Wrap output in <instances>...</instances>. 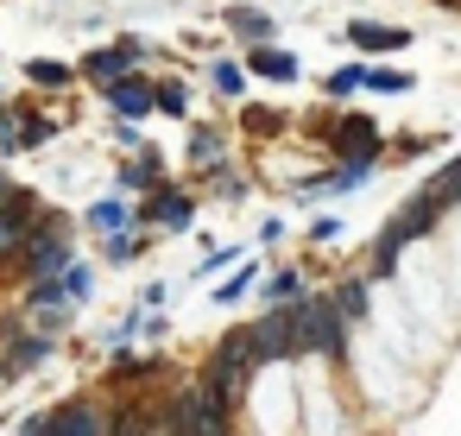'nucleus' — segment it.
I'll return each mask as SVG.
<instances>
[{
    "mask_svg": "<svg viewBox=\"0 0 461 436\" xmlns=\"http://www.w3.org/2000/svg\"><path fill=\"white\" fill-rule=\"evenodd\" d=\"M291 335H297V354H348V335H341V316H335V304L329 297H303V304H291Z\"/></svg>",
    "mask_w": 461,
    "mask_h": 436,
    "instance_id": "1",
    "label": "nucleus"
},
{
    "mask_svg": "<svg viewBox=\"0 0 461 436\" xmlns=\"http://www.w3.org/2000/svg\"><path fill=\"white\" fill-rule=\"evenodd\" d=\"M64 266H70V234H64L58 222H39V228H32V241L20 247L14 272H20V278H32V285H45V278H58Z\"/></svg>",
    "mask_w": 461,
    "mask_h": 436,
    "instance_id": "2",
    "label": "nucleus"
},
{
    "mask_svg": "<svg viewBox=\"0 0 461 436\" xmlns=\"http://www.w3.org/2000/svg\"><path fill=\"white\" fill-rule=\"evenodd\" d=\"M32 228H39V196L32 190H14V203L0 209V278H14V259L32 241Z\"/></svg>",
    "mask_w": 461,
    "mask_h": 436,
    "instance_id": "3",
    "label": "nucleus"
},
{
    "mask_svg": "<svg viewBox=\"0 0 461 436\" xmlns=\"http://www.w3.org/2000/svg\"><path fill=\"white\" fill-rule=\"evenodd\" d=\"M45 436H108V411L95 398H70L45 417Z\"/></svg>",
    "mask_w": 461,
    "mask_h": 436,
    "instance_id": "4",
    "label": "nucleus"
},
{
    "mask_svg": "<svg viewBox=\"0 0 461 436\" xmlns=\"http://www.w3.org/2000/svg\"><path fill=\"white\" fill-rule=\"evenodd\" d=\"M253 348L259 360H297V335H291V310H266L253 322Z\"/></svg>",
    "mask_w": 461,
    "mask_h": 436,
    "instance_id": "5",
    "label": "nucleus"
},
{
    "mask_svg": "<svg viewBox=\"0 0 461 436\" xmlns=\"http://www.w3.org/2000/svg\"><path fill=\"white\" fill-rule=\"evenodd\" d=\"M329 152H341V159H379V127L360 121V114H348V121L329 127Z\"/></svg>",
    "mask_w": 461,
    "mask_h": 436,
    "instance_id": "6",
    "label": "nucleus"
},
{
    "mask_svg": "<svg viewBox=\"0 0 461 436\" xmlns=\"http://www.w3.org/2000/svg\"><path fill=\"white\" fill-rule=\"evenodd\" d=\"M190 215H196V203L184 196V190H158L146 209H140V222H152V228H165V234H177V228H190Z\"/></svg>",
    "mask_w": 461,
    "mask_h": 436,
    "instance_id": "7",
    "label": "nucleus"
},
{
    "mask_svg": "<svg viewBox=\"0 0 461 436\" xmlns=\"http://www.w3.org/2000/svg\"><path fill=\"white\" fill-rule=\"evenodd\" d=\"M133 64H140V45H133V39H121V45H102V51H89V64H83V70H89L95 83H121Z\"/></svg>",
    "mask_w": 461,
    "mask_h": 436,
    "instance_id": "8",
    "label": "nucleus"
},
{
    "mask_svg": "<svg viewBox=\"0 0 461 436\" xmlns=\"http://www.w3.org/2000/svg\"><path fill=\"white\" fill-rule=\"evenodd\" d=\"M108 102H114V114H121V121H140V114H152V83L121 77V83H108Z\"/></svg>",
    "mask_w": 461,
    "mask_h": 436,
    "instance_id": "9",
    "label": "nucleus"
},
{
    "mask_svg": "<svg viewBox=\"0 0 461 436\" xmlns=\"http://www.w3.org/2000/svg\"><path fill=\"white\" fill-rule=\"evenodd\" d=\"M196 411H203V392H196V386L177 392V398L158 411V436H190V430H196Z\"/></svg>",
    "mask_w": 461,
    "mask_h": 436,
    "instance_id": "10",
    "label": "nucleus"
},
{
    "mask_svg": "<svg viewBox=\"0 0 461 436\" xmlns=\"http://www.w3.org/2000/svg\"><path fill=\"white\" fill-rule=\"evenodd\" d=\"M348 39H354L360 51H404V45H411V32H404V26H373V20H354V26H348Z\"/></svg>",
    "mask_w": 461,
    "mask_h": 436,
    "instance_id": "11",
    "label": "nucleus"
},
{
    "mask_svg": "<svg viewBox=\"0 0 461 436\" xmlns=\"http://www.w3.org/2000/svg\"><path fill=\"white\" fill-rule=\"evenodd\" d=\"M247 70L266 77V83H297V58H291V51H272V45L247 51Z\"/></svg>",
    "mask_w": 461,
    "mask_h": 436,
    "instance_id": "12",
    "label": "nucleus"
},
{
    "mask_svg": "<svg viewBox=\"0 0 461 436\" xmlns=\"http://www.w3.org/2000/svg\"><path fill=\"white\" fill-rule=\"evenodd\" d=\"M45 354H51V335H14V348L0 354V367H7V373H32Z\"/></svg>",
    "mask_w": 461,
    "mask_h": 436,
    "instance_id": "13",
    "label": "nucleus"
},
{
    "mask_svg": "<svg viewBox=\"0 0 461 436\" xmlns=\"http://www.w3.org/2000/svg\"><path fill=\"white\" fill-rule=\"evenodd\" d=\"M108 436H158V411L152 404H121L108 417Z\"/></svg>",
    "mask_w": 461,
    "mask_h": 436,
    "instance_id": "14",
    "label": "nucleus"
},
{
    "mask_svg": "<svg viewBox=\"0 0 461 436\" xmlns=\"http://www.w3.org/2000/svg\"><path fill=\"white\" fill-rule=\"evenodd\" d=\"M404 241H411V228H404V222H385V234L373 241V278H385V272L398 266V253H404Z\"/></svg>",
    "mask_w": 461,
    "mask_h": 436,
    "instance_id": "15",
    "label": "nucleus"
},
{
    "mask_svg": "<svg viewBox=\"0 0 461 436\" xmlns=\"http://www.w3.org/2000/svg\"><path fill=\"white\" fill-rule=\"evenodd\" d=\"M436 209H448V203H461V159H448L436 177H429V190H423Z\"/></svg>",
    "mask_w": 461,
    "mask_h": 436,
    "instance_id": "16",
    "label": "nucleus"
},
{
    "mask_svg": "<svg viewBox=\"0 0 461 436\" xmlns=\"http://www.w3.org/2000/svg\"><path fill=\"white\" fill-rule=\"evenodd\" d=\"M329 304H335V316H341V322H360V316H366V278H348Z\"/></svg>",
    "mask_w": 461,
    "mask_h": 436,
    "instance_id": "17",
    "label": "nucleus"
},
{
    "mask_svg": "<svg viewBox=\"0 0 461 436\" xmlns=\"http://www.w3.org/2000/svg\"><path fill=\"white\" fill-rule=\"evenodd\" d=\"M228 26H234V32H247V39H259V45L272 39V20H266V14H253V7H228Z\"/></svg>",
    "mask_w": 461,
    "mask_h": 436,
    "instance_id": "18",
    "label": "nucleus"
},
{
    "mask_svg": "<svg viewBox=\"0 0 461 436\" xmlns=\"http://www.w3.org/2000/svg\"><path fill=\"white\" fill-rule=\"evenodd\" d=\"M26 77H32L39 89H70V64H58V58H39V64H26Z\"/></svg>",
    "mask_w": 461,
    "mask_h": 436,
    "instance_id": "19",
    "label": "nucleus"
},
{
    "mask_svg": "<svg viewBox=\"0 0 461 436\" xmlns=\"http://www.w3.org/2000/svg\"><path fill=\"white\" fill-rule=\"evenodd\" d=\"M190 159L209 171V165H221V133H209V127H196L190 133Z\"/></svg>",
    "mask_w": 461,
    "mask_h": 436,
    "instance_id": "20",
    "label": "nucleus"
},
{
    "mask_svg": "<svg viewBox=\"0 0 461 436\" xmlns=\"http://www.w3.org/2000/svg\"><path fill=\"white\" fill-rule=\"evenodd\" d=\"M89 222H95V228H108V234H114V228H127V222H133V209H127V203H121V196H108V203H95V215H89Z\"/></svg>",
    "mask_w": 461,
    "mask_h": 436,
    "instance_id": "21",
    "label": "nucleus"
},
{
    "mask_svg": "<svg viewBox=\"0 0 461 436\" xmlns=\"http://www.w3.org/2000/svg\"><path fill=\"white\" fill-rule=\"evenodd\" d=\"M360 89H379V95H404L411 89V77L404 70H366V83Z\"/></svg>",
    "mask_w": 461,
    "mask_h": 436,
    "instance_id": "22",
    "label": "nucleus"
},
{
    "mask_svg": "<svg viewBox=\"0 0 461 436\" xmlns=\"http://www.w3.org/2000/svg\"><path fill=\"white\" fill-rule=\"evenodd\" d=\"M152 108H165V114H184V108H190L184 83H152Z\"/></svg>",
    "mask_w": 461,
    "mask_h": 436,
    "instance_id": "23",
    "label": "nucleus"
},
{
    "mask_svg": "<svg viewBox=\"0 0 461 436\" xmlns=\"http://www.w3.org/2000/svg\"><path fill=\"white\" fill-rule=\"evenodd\" d=\"M20 121H26L20 108H0V159H7V152L20 146Z\"/></svg>",
    "mask_w": 461,
    "mask_h": 436,
    "instance_id": "24",
    "label": "nucleus"
},
{
    "mask_svg": "<svg viewBox=\"0 0 461 436\" xmlns=\"http://www.w3.org/2000/svg\"><path fill=\"white\" fill-rule=\"evenodd\" d=\"M190 436H228V411H209V404H203V411H196V430H190Z\"/></svg>",
    "mask_w": 461,
    "mask_h": 436,
    "instance_id": "25",
    "label": "nucleus"
},
{
    "mask_svg": "<svg viewBox=\"0 0 461 436\" xmlns=\"http://www.w3.org/2000/svg\"><path fill=\"white\" fill-rule=\"evenodd\" d=\"M360 83H366V70H354V64H348V70H335V77H329V95H354Z\"/></svg>",
    "mask_w": 461,
    "mask_h": 436,
    "instance_id": "26",
    "label": "nucleus"
},
{
    "mask_svg": "<svg viewBox=\"0 0 461 436\" xmlns=\"http://www.w3.org/2000/svg\"><path fill=\"white\" fill-rule=\"evenodd\" d=\"M45 140H51V121L26 114V121H20V146H45Z\"/></svg>",
    "mask_w": 461,
    "mask_h": 436,
    "instance_id": "27",
    "label": "nucleus"
},
{
    "mask_svg": "<svg viewBox=\"0 0 461 436\" xmlns=\"http://www.w3.org/2000/svg\"><path fill=\"white\" fill-rule=\"evenodd\" d=\"M158 177V159H133L127 171H121V184H152Z\"/></svg>",
    "mask_w": 461,
    "mask_h": 436,
    "instance_id": "28",
    "label": "nucleus"
},
{
    "mask_svg": "<svg viewBox=\"0 0 461 436\" xmlns=\"http://www.w3.org/2000/svg\"><path fill=\"white\" fill-rule=\"evenodd\" d=\"M108 259H114V266H127V259H140V241H133V234H121V241H108Z\"/></svg>",
    "mask_w": 461,
    "mask_h": 436,
    "instance_id": "29",
    "label": "nucleus"
},
{
    "mask_svg": "<svg viewBox=\"0 0 461 436\" xmlns=\"http://www.w3.org/2000/svg\"><path fill=\"white\" fill-rule=\"evenodd\" d=\"M215 89H221V95H240V70L221 64V70H215Z\"/></svg>",
    "mask_w": 461,
    "mask_h": 436,
    "instance_id": "30",
    "label": "nucleus"
},
{
    "mask_svg": "<svg viewBox=\"0 0 461 436\" xmlns=\"http://www.w3.org/2000/svg\"><path fill=\"white\" fill-rule=\"evenodd\" d=\"M278 127V114H266V108H247V133H272Z\"/></svg>",
    "mask_w": 461,
    "mask_h": 436,
    "instance_id": "31",
    "label": "nucleus"
},
{
    "mask_svg": "<svg viewBox=\"0 0 461 436\" xmlns=\"http://www.w3.org/2000/svg\"><path fill=\"white\" fill-rule=\"evenodd\" d=\"M297 291H303L297 272H278V278H272V297H297Z\"/></svg>",
    "mask_w": 461,
    "mask_h": 436,
    "instance_id": "32",
    "label": "nucleus"
},
{
    "mask_svg": "<svg viewBox=\"0 0 461 436\" xmlns=\"http://www.w3.org/2000/svg\"><path fill=\"white\" fill-rule=\"evenodd\" d=\"M247 285H253V272H234V278H228V285H221V304H234V297H240V291H247Z\"/></svg>",
    "mask_w": 461,
    "mask_h": 436,
    "instance_id": "33",
    "label": "nucleus"
},
{
    "mask_svg": "<svg viewBox=\"0 0 461 436\" xmlns=\"http://www.w3.org/2000/svg\"><path fill=\"white\" fill-rule=\"evenodd\" d=\"M7 203H14V184H7V177H0V209H7Z\"/></svg>",
    "mask_w": 461,
    "mask_h": 436,
    "instance_id": "34",
    "label": "nucleus"
},
{
    "mask_svg": "<svg viewBox=\"0 0 461 436\" xmlns=\"http://www.w3.org/2000/svg\"><path fill=\"white\" fill-rule=\"evenodd\" d=\"M442 7H461V0H442Z\"/></svg>",
    "mask_w": 461,
    "mask_h": 436,
    "instance_id": "35",
    "label": "nucleus"
},
{
    "mask_svg": "<svg viewBox=\"0 0 461 436\" xmlns=\"http://www.w3.org/2000/svg\"><path fill=\"white\" fill-rule=\"evenodd\" d=\"M0 379H7V367H0Z\"/></svg>",
    "mask_w": 461,
    "mask_h": 436,
    "instance_id": "36",
    "label": "nucleus"
}]
</instances>
